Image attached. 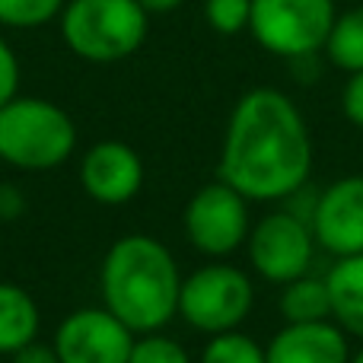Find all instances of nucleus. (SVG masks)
Segmentation results:
<instances>
[{
  "label": "nucleus",
  "instance_id": "obj_4",
  "mask_svg": "<svg viewBox=\"0 0 363 363\" xmlns=\"http://www.w3.org/2000/svg\"><path fill=\"white\" fill-rule=\"evenodd\" d=\"M150 13L138 0H67L61 10V38L89 64H115L144 45Z\"/></svg>",
  "mask_w": 363,
  "mask_h": 363
},
{
  "label": "nucleus",
  "instance_id": "obj_26",
  "mask_svg": "<svg viewBox=\"0 0 363 363\" xmlns=\"http://www.w3.org/2000/svg\"><path fill=\"white\" fill-rule=\"evenodd\" d=\"M0 363H10V360H0Z\"/></svg>",
  "mask_w": 363,
  "mask_h": 363
},
{
  "label": "nucleus",
  "instance_id": "obj_17",
  "mask_svg": "<svg viewBox=\"0 0 363 363\" xmlns=\"http://www.w3.org/2000/svg\"><path fill=\"white\" fill-rule=\"evenodd\" d=\"M201 363H268L264 347L245 332L211 335V341L201 351Z\"/></svg>",
  "mask_w": 363,
  "mask_h": 363
},
{
  "label": "nucleus",
  "instance_id": "obj_27",
  "mask_svg": "<svg viewBox=\"0 0 363 363\" xmlns=\"http://www.w3.org/2000/svg\"><path fill=\"white\" fill-rule=\"evenodd\" d=\"M0 191H4V188H0Z\"/></svg>",
  "mask_w": 363,
  "mask_h": 363
},
{
  "label": "nucleus",
  "instance_id": "obj_13",
  "mask_svg": "<svg viewBox=\"0 0 363 363\" xmlns=\"http://www.w3.org/2000/svg\"><path fill=\"white\" fill-rule=\"evenodd\" d=\"M42 313L29 290L19 284L0 281V360H10L26 345L38 341Z\"/></svg>",
  "mask_w": 363,
  "mask_h": 363
},
{
  "label": "nucleus",
  "instance_id": "obj_12",
  "mask_svg": "<svg viewBox=\"0 0 363 363\" xmlns=\"http://www.w3.org/2000/svg\"><path fill=\"white\" fill-rule=\"evenodd\" d=\"M268 363H351V345L335 319L284 322L264 347Z\"/></svg>",
  "mask_w": 363,
  "mask_h": 363
},
{
  "label": "nucleus",
  "instance_id": "obj_11",
  "mask_svg": "<svg viewBox=\"0 0 363 363\" xmlns=\"http://www.w3.org/2000/svg\"><path fill=\"white\" fill-rule=\"evenodd\" d=\"M80 185L96 204H128L144 188V160L121 140H99L80 160Z\"/></svg>",
  "mask_w": 363,
  "mask_h": 363
},
{
  "label": "nucleus",
  "instance_id": "obj_19",
  "mask_svg": "<svg viewBox=\"0 0 363 363\" xmlns=\"http://www.w3.org/2000/svg\"><path fill=\"white\" fill-rule=\"evenodd\" d=\"M128 363H191V354L185 351V345L163 332H147L134 338L131 357Z\"/></svg>",
  "mask_w": 363,
  "mask_h": 363
},
{
  "label": "nucleus",
  "instance_id": "obj_24",
  "mask_svg": "<svg viewBox=\"0 0 363 363\" xmlns=\"http://www.w3.org/2000/svg\"><path fill=\"white\" fill-rule=\"evenodd\" d=\"M147 13H172L176 6H182L185 0H138Z\"/></svg>",
  "mask_w": 363,
  "mask_h": 363
},
{
  "label": "nucleus",
  "instance_id": "obj_1",
  "mask_svg": "<svg viewBox=\"0 0 363 363\" xmlns=\"http://www.w3.org/2000/svg\"><path fill=\"white\" fill-rule=\"evenodd\" d=\"M313 172V138L296 102L274 86H255L233 106L217 179L249 201H284Z\"/></svg>",
  "mask_w": 363,
  "mask_h": 363
},
{
  "label": "nucleus",
  "instance_id": "obj_3",
  "mask_svg": "<svg viewBox=\"0 0 363 363\" xmlns=\"http://www.w3.org/2000/svg\"><path fill=\"white\" fill-rule=\"evenodd\" d=\"M77 125L61 106L16 96L0 108V160L23 172H48L74 157Z\"/></svg>",
  "mask_w": 363,
  "mask_h": 363
},
{
  "label": "nucleus",
  "instance_id": "obj_7",
  "mask_svg": "<svg viewBox=\"0 0 363 363\" xmlns=\"http://www.w3.org/2000/svg\"><path fill=\"white\" fill-rule=\"evenodd\" d=\"M182 230L191 249L207 255L211 262L233 255L236 249H242L252 233L249 198H242L223 179L207 182L188 198Z\"/></svg>",
  "mask_w": 363,
  "mask_h": 363
},
{
  "label": "nucleus",
  "instance_id": "obj_10",
  "mask_svg": "<svg viewBox=\"0 0 363 363\" xmlns=\"http://www.w3.org/2000/svg\"><path fill=\"white\" fill-rule=\"evenodd\" d=\"M309 226L315 245H322L328 255H363V176L335 179L315 198Z\"/></svg>",
  "mask_w": 363,
  "mask_h": 363
},
{
  "label": "nucleus",
  "instance_id": "obj_25",
  "mask_svg": "<svg viewBox=\"0 0 363 363\" xmlns=\"http://www.w3.org/2000/svg\"><path fill=\"white\" fill-rule=\"evenodd\" d=\"M351 363H363V347H360L357 354H351Z\"/></svg>",
  "mask_w": 363,
  "mask_h": 363
},
{
  "label": "nucleus",
  "instance_id": "obj_9",
  "mask_svg": "<svg viewBox=\"0 0 363 363\" xmlns=\"http://www.w3.org/2000/svg\"><path fill=\"white\" fill-rule=\"evenodd\" d=\"M134 338L138 335L99 303L64 315L51 345L61 363H128Z\"/></svg>",
  "mask_w": 363,
  "mask_h": 363
},
{
  "label": "nucleus",
  "instance_id": "obj_18",
  "mask_svg": "<svg viewBox=\"0 0 363 363\" xmlns=\"http://www.w3.org/2000/svg\"><path fill=\"white\" fill-rule=\"evenodd\" d=\"M67 0H0V26L6 29H42L61 16Z\"/></svg>",
  "mask_w": 363,
  "mask_h": 363
},
{
  "label": "nucleus",
  "instance_id": "obj_6",
  "mask_svg": "<svg viewBox=\"0 0 363 363\" xmlns=\"http://www.w3.org/2000/svg\"><path fill=\"white\" fill-rule=\"evenodd\" d=\"M335 19V0H252L249 32L271 55L303 61L325 48Z\"/></svg>",
  "mask_w": 363,
  "mask_h": 363
},
{
  "label": "nucleus",
  "instance_id": "obj_22",
  "mask_svg": "<svg viewBox=\"0 0 363 363\" xmlns=\"http://www.w3.org/2000/svg\"><path fill=\"white\" fill-rule=\"evenodd\" d=\"M341 108L354 128H363V70L347 77L345 93H341Z\"/></svg>",
  "mask_w": 363,
  "mask_h": 363
},
{
  "label": "nucleus",
  "instance_id": "obj_21",
  "mask_svg": "<svg viewBox=\"0 0 363 363\" xmlns=\"http://www.w3.org/2000/svg\"><path fill=\"white\" fill-rule=\"evenodd\" d=\"M16 96H19V57L6 45V38H0V108L10 99H16Z\"/></svg>",
  "mask_w": 363,
  "mask_h": 363
},
{
  "label": "nucleus",
  "instance_id": "obj_23",
  "mask_svg": "<svg viewBox=\"0 0 363 363\" xmlns=\"http://www.w3.org/2000/svg\"><path fill=\"white\" fill-rule=\"evenodd\" d=\"M10 363H61V360H57L51 341H32V345H26L23 351L13 354Z\"/></svg>",
  "mask_w": 363,
  "mask_h": 363
},
{
  "label": "nucleus",
  "instance_id": "obj_14",
  "mask_svg": "<svg viewBox=\"0 0 363 363\" xmlns=\"http://www.w3.org/2000/svg\"><path fill=\"white\" fill-rule=\"evenodd\" d=\"M332 294V319L347 338L363 341V255L338 258L325 274Z\"/></svg>",
  "mask_w": 363,
  "mask_h": 363
},
{
  "label": "nucleus",
  "instance_id": "obj_20",
  "mask_svg": "<svg viewBox=\"0 0 363 363\" xmlns=\"http://www.w3.org/2000/svg\"><path fill=\"white\" fill-rule=\"evenodd\" d=\"M207 26L220 35H239L249 29L252 0H204Z\"/></svg>",
  "mask_w": 363,
  "mask_h": 363
},
{
  "label": "nucleus",
  "instance_id": "obj_16",
  "mask_svg": "<svg viewBox=\"0 0 363 363\" xmlns=\"http://www.w3.org/2000/svg\"><path fill=\"white\" fill-rule=\"evenodd\" d=\"M325 51L335 67L347 70V74L363 70V6H354L335 19Z\"/></svg>",
  "mask_w": 363,
  "mask_h": 363
},
{
  "label": "nucleus",
  "instance_id": "obj_2",
  "mask_svg": "<svg viewBox=\"0 0 363 363\" xmlns=\"http://www.w3.org/2000/svg\"><path fill=\"white\" fill-rule=\"evenodd\" d=\"M182 281L169 245L147 233L115 239L99 264L102 306L134 335L163 332L176 319Z\"/></svg>",
  "mask_w": 363,
  "mask_h": 363
},
{
  "label": "nucleus",
  "instance_id": "obj_15",
  "mask_svg": "<svg viewBox=\"0 0 363 363\" xmlns=\"http://www.w3.org/2000/svg\"><path fill=\"white\" fill-rule=\"evenodd\" d=\"M277 309H281L284 322H325V319H332L328 281L325 277H313V274L294 277L290 284L281 287Z\"/></svg>",
  "mask_w": 363,
  "mask_h": 363
},
{
  "label": "nucleus",
  "instance_id": "obj_8",
  "mask_svg": "<svg viewBox=\"0 0 363 363\" xmlns=\"http://www.w3.org/2000/svg\"><path fill=\"white\" fill-rule=\"evenodd\" d=\"M249 264L258 277L271 284H290L294 277L309 274L315 255V236L309 220L290 211L264 213L258 223H252V233L245 239Z\"/></svg>",
  "mask_w": 363,
  "mask_h": 363
},
{
  "label": "nucleus",
  "instance_id": "obj_5",
  "mask_svg": "<svg viewBox=\"0 0 363 363\" xmlns=\"http://www.w3.org/2000/svg\"><path fill=\"white\" fill-rule=\"evenodd\" d=\"M252 306H255L252 277L236 264H226L223 258L201 264L182 281L179 315L207 338L236 332L249 319Z\"/></svg>",
  "mask_w": 363,
  "mask_h": 363
}]
</instances>
